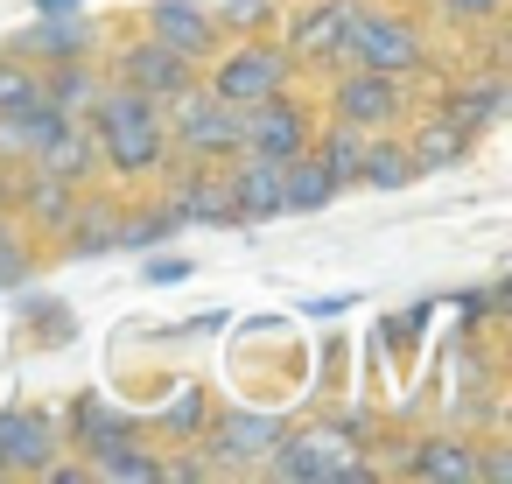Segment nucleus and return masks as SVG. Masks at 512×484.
Wrapping results in <instances>:
<instances>
[{
	"mask_svg": "<svg viewBox=\"0 0 512 484\" xmlns=\"http://www.w3.org/2000/svg\"><path fill=\"white\" fill-rule=\"evenodd\" d=\"M414 477H435V484H470L477 477V449L470 442H421L414 449Z\"/></svg>",
	"mask_w": 512,
	"mask_h": 484,
	"instance_id": "obj_23",
	"label": "nucleus"
},
{
	"mask_svg": "<svg viewBox=\"0 0 512 484\" xmlns=\"http://www.w3.org/2000/svg\"><path fill=\"white\" fill-rule=\"evenodd\" d=\"M176 106H183V120H176V141H183L197 162H232V155L246 148V106L218 99L211 85H204V92L190 85Z\"/></svg>",
	"mask_w": 512,
	"mask_h": 484,
	"instance_id": "obj_2",
	"label": "nucleus"
},
{
	"mask_svg": "<svg viewBox=\"0 0 512 484\" xmlns=\"http://www.w3.org/2000/svg\"><path fill=\"white\" fill-rule=\"evenodd\" d=\"M225 190H232V218H246V225H260V218H281V211H288V204H281V162H274V155H253V148H239V155H232Z\"/></svg>",
	"mask_w": 512,
	"mask_h": 484,
	"instance_id": "obj_9",
	"label": "nucleus"
},
{
	"mask_svg": "<svg viewBox=\"0 0 512 484\" xmlns=\"http://www.w3.org/2000/svg\"><path fill=\"white\" fill-rule=\"evenodd\" d=\"M169 211H176V225H232V190H225V176L190 169L169 183Z\"/></svg>",
	"mask_w": 512,
	"mask_h": 484,
	"instance_id": "obj_13",
	"label": "nucleus"
},
{
	"mask_svg": "<svg viewBox=\"0 0 512 484\" xmlns=\"http://www.w3.org/2000/svg\"><path fill=\"white\" fill-rule=\"evenodd\" d=\"M169 232H176V211H169V204H155V211H141V218H120V246H134V253L162 246Z\"/></svg>",
	"mask_w": 512,
	"mask_h": 484,
	"instance_id": "obj_27",
	"label": "nucleus"
},
{
	"mask_svg": "<svg viewBox=\"0 0 512 484\" xmlns=\"http://www.w3.org/2000/svg\"><path fill=\"white\" fill-rule=\"evenodd\" d=\"M267 8H274V0H232V22H239V29H260Z\"/></svg>",
	"mask_w": 512,
	"mask_h": 484,
	"instance_id": "obj_33",
	"label": "nucleus"
},
{
	"mask_svg": "<svg viewBox=\"0 0 512 484\" xmlns=\"http://www.w3.org/2000/svg\"><path fill=\"white\" fill-rule=\"evenodd\" d=\"M50 456H57L50 414H36V407H8V414H0V470H29V477H43Z\"/></svg>",
	"mask_w": 512,
	"mask_h": 484,
	"instance_id": "obj_11",
	"label": "nucleus"
},
{
	"mask_svg": "<svg viewBox=\"0 0 512 484\" xmlns=\"http://www.w3.org/2000/svg\"><path fill=\"white\" fill-rule=\"evenodd\" d=\"M71 428H78V449H85V442H99V435L127 428V414H120V407H106V400H78V407H71Z\"/></svg>",
	"mask_w": 512,
	"mask_h": 484,
	"instance_id": "obj_28",
	"label": "nucleus"
},
{
	"mask_svg": "<svg viewBox=\"0 0 512 484\" xmlns=\"http://www.w3.org/2000/svg\"><path fill=\"white\" fill-rule=\"evenodd\" d=\"M148 36L169 43V50L190 57V64L218 57V22L197 8V0H155V8H148Z\"/></svg>",
	"mask_w": 512,
	"mask_h": 484,
	"instance_id": "obj_10",
	"label": "nucleus"
},
{
	"mask_svg": "<svg viewBox=\"0 0 512 484\" xmlns=\"http://www.w3.org/2000/svg\"><path fill=\"white\" fill-rule=\"evenodd\" d=\"M43 99L85 120V106L99 99V78H92V64H85V57H71V64H57V71H50V85H43Z\"/></svg>",
	"mask_w": 512,
	"mask_h": 484,
	"instance_id": "obj_24",
	"label": "nucleus"
},
{
	"mask_svg": "<svg viewBox=\"0 0 512 484\" xmlns=\"http://www.w3.org/2000/svg\"><path fill=\"white\" fill-rule=\"evenodd\" d=\"M22 50H36V57H50V64H71V57H85L92 50V22L71 8V15H43L29 36H22Z\"/></svg>",
	"mask_w": 512,
	"mask_h": 484,
	"instance_id": "obj_17",
	"label": "nucleus"
},
{
	"mask_svg": "<svg viewBox=\"0 0 512 484\" xmlns=\"http://www.w3.org/2000/svg\"><path fill=\"white\" fill-rule=\"evenodd\" d=\"M148 274H155V281H183V274H190V260H155Z\"/></svg>",
	"mask_w": 512,
	"mask_h": 484,
	"instance_id": "obj_34",
	"label": "nucleus"
},
{
	"mask_svg": "<svg viewBox=\"0 0 512 484\" xmlns=\"http://www.w3.org/2000/svg\"><path fill=\"white\" fill-rule=\"evenodd\" d=\"M85 127H92L99 162L120 176H148L169 155V127H162L155 99H141L134 85H99V99L85 106Z\"/></svg>",
	"mask_w": 512,
	"mask_h": 484,
	"instance_id": "obj_1",
	"label": "nucleus"
},
{
	"mask_svg": "<svg viewBox=\"0 0 512 484\" xmlns=\"http://www.w3.org/2000/svg\"><path fill=\"white\" fill-rule=\"evenodd\" d=\"M358 8H365V0H330V8L302 15L295 36H288V57L295 64H344V36L358 22Z\"/></svg>",
	"mask_w": 512,
	"mask_h": 484,
	"instance_id": "obj_12",
	"label": "nucleus"
},
{
	"mask_svg": "<svg viewBox=\"0 0 512 484\" xmlns=\"http://www.w3.org/2000/svg\"><path fill=\"white\" fill-rule=\"evenodd\" d=\"M267 456H274V477H295V484H337V477L358 484V477H365V463L351 456V442H344L337 428H309V435H295V442L281 435Z\"/></svg>",
	"mask_w": 512,
	"mask_h": 484,
	"instance_id": "obj_4",
	"label": "nucleus"
},
{
	"mask_svg": "<svg viewBox=\"0 0 512 484\" xmlns=\"http://www.w3.org/2000/svg\"><path fill=\"white\" fill-rule=\"evenodd\" d=\"M435 8H442L449 22H456V15H463V22H484V15H498V8H505V0H435Z\"/></svg>",
	"mask_w": 512,
	"mask_h": 484,
	"instance_id": "obj_32",
	"label": "nucleus"
},
{
	"mask_svg": "<svg viewBox=\"0 0 512 484\" xmlns=\"http://www.w3.org/2000/svg\"><path fill=\"white\" fill-rule=\"evenodd\" d=\"M463 148H470V127L456 120V113H435V120H421V134H414V176H428V169H449V162H463Z\"/></svg>",
	"mask_w": 512,
	"mask_h": 484,
	"instance_id": "obj_18",
	"label": "nucleus"
},
{
	"mask_svg": "<svg viewBox=\"0 0 512 484\" xmlns=\"http://www.w3.org/2000/svg\"><path fill=\"white\" fill-rule=\"evenodd\" d=\"M309 155L337 176V183H351L358 176V162H365V127H351V120H330L323 134H309Z\"/></svg>",
	"mask_w": 512,
	"mask_h": 484,
	"instance_id": "obj_20",
	"label": "nucleus"
},
{
	"mask_svg": "<svg viewBox=\"0 0 512 484\" xmlns=\"http://www.w3.org/2000/svg\"><path fill=\"white\" fill-rule=\"evenodd\" d=\"M162 428H176V435H197V428H204V393H197V386H183V393L162 407Z\"/></svg>",
	"mask_w": 512,
	"mask_h": 484,
	"instance_id": "obj_30",
	"label": "nucleus"
},
{
	"mask_svg": "<svg viewBox=\"0 0 512 484\" xmlns=\"http://www.w3.org/2000/svg\"><path fill=\"white\" fill-rule=\"evenodd\" d=\"M120 85H134V92H141V99H155V106H176V99L197 85V64H190V57H176L169 43L141 36V43L120 57Z\"/></svg>",
	"mask_w": 512,
	"mask_h": 484,
	"instance_id": "obj_6",
	"label": "nucleus"
},
{
	"mask_svg": "<svg viewBox=\"0 0 512 484\" xmlns=\"http://www.w3.org/2000/svg\"><path fill=\"white\" fill-rule=\"evenodd\" d=\"M22 211H29V225H36V232H64V225H71V211H78V197H71V183H64V176L36 169V176L22 183Z\"/></svg>",
	"mask_w": 512,
	"mask_h": 484,
	"instance_id": "obj_19",
	"label": "nucleus"
},
{
	"mask_svg": "<svg viewBox=\"0 0 512 484\" xmlns=\"http://www.w3.org/2000/svg\"><path fill=\"white\" fill-rule=\"evenodd\" d=\"M309 134H316V120H309L295 99H281V92H267V99H253V106H246V148H253V155L288 162V155H302V148H309Z\"/></svg>",
	"mask_w": 512,
	"mask_h": 484,
	"instance_id": "obj_7",
	"label": "nucleus"
},
{
	"mask_svg": "<svg viewBox=\"0 0 512 484\" xmlns=\"http://www.w3.org/2000/svg\"><path fill=\"white\" fill-rule=\"evenodd\" d=\"M64 232H71L64 246H71L78 260H92V253H113V246H120V211H106V204H78Z\"/></svg>",
	"mask_w": 512,
	"mask_h": 484,
	"instance_id": "obj_21",
	"label": "nucleus"
},
{
	"mask_svg": "<svg viewBox=\"0 0 512 484\" xmlns=\"http://www.w3.org/2000/svg\"><path fill=\"white\" fill-rule=\"evenodd\" d=\"M85 456H92V477H134V484L162 477V463H155V456L134 442V428H113V435L85 442Z\"/></svg>",
	"mask_w": 512,
	"mask_h": 484,
	"instance_id": "obj_15",
	"label": "nucleus"
},
{
	"mask_svg": "<svg viewBox=\"0 0 512 484\" xmlns=\"http://www.w3.org/2000/svg\"><path fill=\"white\" fill-rule=\"evenodd\" d=\"M274 442H281V421H274V414H232V421L218 428V449H225V463L267 456Z\"/></svg>",
	"mask_w": 512,
	"mask_h": 484,
	"instance_id": "obj_22",
	"label": "nucleus"
},
{
	"mask_svg": "<svg viewBox=\"0 0 512 484\" xmlns=\"http://www.w3.org/2000/svg\"><path fill=\"white\" fill-rule=\"evenodd\" d=\"M288 50H274V43H239L218 71H211V92L218 99H232V106H253V99H267V92H281L288 85Z\"/></svg>",
	"mask_w": 512,
	"mask_h": 484,
	"instance_id": "obj_5",
	"label": "nucleus"
},
{
	"mask_svg": "<svg viewBox=\"0 0 512 484\" xmlns=\"http://www.w3.org/2000/svg\"><path fill=\"white\" fill-rule=\"evenodd\" d=\"M421 36L400 22V15H379V8H358L351 36H344V64H365V71H386V78H407L421 64Z\"/></svg>",
	"mask_w": 512,
	"mask_h": 484,
	"instance_id": "obj_3",
	"label": "nucleus"
},
{
	"mask_svg": "<svg viewBox=\"0 0 512 484\" xmlns=\"http://www.w3.org/2000/svg\"><path fill=\"white\" fill-rule=\"evenodd\" d=\"M36 274V260L15 246V232H8V218H0V288H15V281H29Z\"/></svg>",
	"mask_w": 512,
	"mask_h": 484,
	"instance_id": "obj_31",
	"label": "nucleus"
},
{
	"mask_svg": "<svg viewBox=\"0 0 512 484\" xmlns=\"http://www.w3.org/2000/svg\"><path fill=\"white\" fill-rule=\"evenodd\" d=\"M337 190H344V183H337V176H330V169H323L309 148L281 162V204H288V211H323Z\"/></svg>",
	"mask_w": 512,
	"mask_h": 484,
	"instance_id": "obj_16",
	"label": "nucleus"
},
{
	"mask_svg": "<svg viewBox=\"0 0 512 484\" xmlns=\"http://www.w3.org/2000/svg\"><path fill=\"white\" fill-rule=\"evenodd\" d=\"M358 176H365V183H379V190H407V183H414V155H407L400 141H365Z\"/></svg>",
	"mask_w": 512,
	"mask_h": 484,
	"instance_id": "obj_25",
	"label": "nucleus"
},
{
	"mask_svg": "<svg viewBox=\"0 0 512 484\" xmlns=\"http://www.w3.org/2000/svg\"><path fill=\"white\" fill-rule=\"evenodd\" d=\"M449 113H456L463 127H491V120L505 113V85H498V78H484V85L456 92V99H449Z\"/></svg>",
	"mask_w": 512,
	"mask_h": 484,
	"instance_id": "obj_26",
	"label": "nucleus"
},
{
	"mask_svg": "<svg viewBox=\"0 0 512 484\" xmlns=\"http://www.w3.org/2000/svg\"><path fill=\"white\" fill-rule=\"evenodd\" d=\"M29 99H43V78H29L22 64H0V113H22Z\"/></svg>",
	"mask_w": 512,
	"mask_h": 484,
	"instance_id": "obj_29",
	"label": "nucleus"
},
{
	"mask_svg": "<svg viewBox=\"0 0 512 484\" xmlns=\"http://www.w3.org/2000/svg\"><path fill=\"white\" fill-rule=\"evenodd\" d=\"M337 120H351V127H365V134H386V127L400 120V78L351 64V71L337 78Z\"/></svg>",
	"mask_w": 512,
	"mask_h": 484,
	"instance_id": "obj_8",
	"label": "nucleus"
},
{
	"mask_svg": "<svg viewBox=\"0 0 512 484\" xmlns=\"http://www.w3.org/2000/svg\"><path fill=\"white\" fill-rule=\"evenodd\" d=\"M36 169H50V176H64V183H78V176H92L99 169V148H92V127L85 120H64L43 148H36Z\"/></svg>",
	"mask_w": 512,
	"mask_h": 484,
	"instance_id": "obj_14",
	"label": "nucleus"
},
{
	"mask_svg": "<svg viewBox=\"0 0 512 484\" xmlns=\"http://www.w3.org/2000/svg\"><path fill=\"white\" fill-rule=\"evenodd\" d=\"M36 8H43V15H71V8H78V0H36Z\"/></svg>",
	"mask_w": 512,
	"mask_h": 484,
	"instance_id": "obj_35",
	"label": "nucleus"
}]
</instances>
